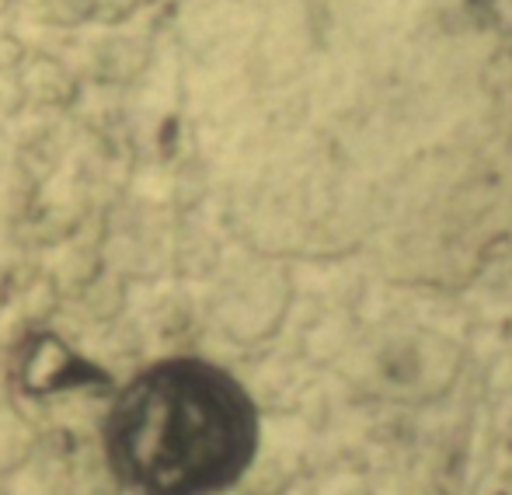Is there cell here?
Returning <instances> with one entry per match:
<instances>
[{
  "label": "cell",
  "mask_w": 512,
  "mask_h": 495,
  "mask_svg": "<svg viewBox=\"0 0 512 495\" xmlns=\"http://www.w3.org/2000/svg\"><path fill=\"white\" fill-rule=\"evenodd\" d=\"M258 415L213 363H157L119 394L108 419L112 468L143 495H213L255 457Z\"/></svg>",
  "instance_id": "cell-1"
}]
</instances>
